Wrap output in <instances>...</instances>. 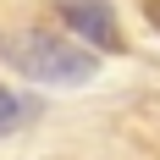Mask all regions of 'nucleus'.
I'll list each match as a JSON object with an SVG mask.
<instances>
[{
	"label": "nucleus",
	"mask_w": 160,
	"mask_h": 160,
	"mask_svg": "<svg viewBox=\"0 0 160 160\" xmlns=\"http://www.w3.org/2000/svg\"><path fill=\"white\" fill-rule=\"evenodd\" d=\"M0 61L17 66L22 78L33 83H55V88H78L99 72V55L88 44H72L50 28H17V33H0Z\"/></svg>",
	"instance_id": "1"
},
{
	"label": "nucleus",
	"mask_w": 160,
	"mask_h": 160,
	"mask_svg": "<svg viewBox=\"0 0 160 160\" xmlns=\"http://www.w3.org/2000/svg\"><path fill=\"white\" fill-rule=\"evenodd\" d=\"M61 22L78 33L88 50H105V55H122V50H127L111 0H61Z\"/></svg>",
	"instance_id": "2"
},
{
	"label": "nucleus",
	"mask_w": 160,
	"mask_h": 160,
	"mask_svg": "<svg viewBox=\"0 0 160 160\" xmlns=\"http://www.w3.org/2000/svg\"><path fill=\"white\" fill-rule=\"evenodd\" d=\"M33 116H39V105H33V99H22L17 88H6V83H0V132L22 127V122H33Z\"/></svg>",
	"instance_id": "3"
},
{
	"label": "nucleus",
	"mask_w": 160,
	"mask_h": 160,
	"mask_svg": "<svg viewBox=\"0 0 160 160\" xmlns=\"http://www.w3.org/2000/svg\"><path fill=\"white\" fill-rule=\"evenodd\" d=\"M144 17H149V28L160 33V0H144Z\"/></svg>",
	"instance_id": "4"
}]
</instances>
